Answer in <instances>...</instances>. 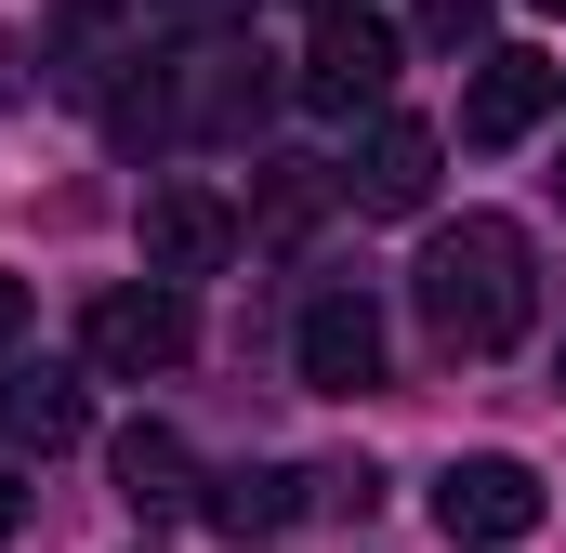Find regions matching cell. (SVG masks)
Instances as JSON below:
<instances>
[{"mask_svg": "<svg viewBox=\"0 0 566 553\" xmlns=\"http://www.w3.org/2000/svg\"><path fill=\"white\" fill-rule=\"evenodd\" d=\"M422 316H434L448 356L527 343V316H541V290H527V225H501V211L434 225V238H422Z\"/></svg>", "mask_w": 566, "mask_h": 553, "instance_id": "cell-1", "label": "cell"}, {"mask_svg": "<svg viewBox=\"0 0 566 553\" xmlns=\"http://www.w3.org/2000/svg\"><path fill=\"white\" fill-rule=\"evenodd\" d=\"M434 528L461 553H514V541H541V474L514 461V448H461L448 474H434Z\"/></svg>", "mask_w": 566, "mask_h": 553, "instance_id": "cell-2", "label": "cell"}, {"mask_svg": "<svg viewBox=\"0 0 566 553\" xmlns=\"http://www.w3.org/2000/svg\"><path fill=\"white\" fill-rule=\"evenodd\" d=\"M185 343H198V316H185V290H158V276H133V290H93V316H80V356H93L106 383L171 369Z\"/></svg>", "mask_w": 566, "mask_h": 553, "instance_id": "cell-3", "label": "cell"}, {"mask_svg": "<svg viewBox=\"0 0 566 553\" xmlns=\"http://www.w3.org/2000/svg\"><path fill=\"white\" fill-rule=\"evenodd\" d=\"M396 93V27L382 13H316V53H303V106L316 119H356Z\"/></svg>", "mask_w": 566, "mask_h": 553, "instance_id": "cell-4", "label": "cell"}, {"mask_svg": "<svg viewBox=\"0 0 566 553\" xmlns=\"http://www.w3.org/2000/svg\"><path fill=\"white\" fill-rule=\"evenodd\" d=\"M224 264H238V211L211 185H158L145 198V276L185 290V276H224Z\"/></svg>", "mask_w": 566, "mask_h": 553, "instance_id": "cell-5", "label": "cell"}, {"mask_svg": "<svg viewBox=\"0 0 566 553\" xmlns=\"http://www.w3.org/2000/svg\"><path fill=\"white\" fill-rule=\"evenodd\" d=\"M290 356H303L316 396H369V383H382V316H369V290H316L303 330H290Z\"/></svg>", "mask_w": 566, "mask_h": 553, "instance_id": "cell-6", "label": "cell"}, {"mask_svg": "<svg viewBox=\"0 0 566 553\" xmlns=\"http://www.w3.org/2000/svg\"><path fill=\"white\" fill-rule=\"evenodd\" d=\"M554 106H566V66H554V53H488L474 93H461V145H527Z\"/></svg>", "mask_w": 566, "mask_h": 553, "instance_id": "cell-7", "label": "cell"}, {"mask_svg": "<svg viewBox=\"0 0 566 553\" xmlns=\"http://www.w3.org/2000/svg\"><path fill=\"white\" fill-rule=\"evenodd\" d=\"M434 158H448L434 119H369V145H356V198H369V211H422V198H434Z\"/></svg>", "mask_w": 566, "mask_h": 553, "instance_id": "cell-8", "label": "cell"}, {"mask_svg": "<svg viewBox=\"0 0 566 553\" xmlns=\"http://www.w3.org/2000/svg\"><path fill=\"white\" fill-rule=\"evenodd\" d=\"M198 514L251 553L264 528H290V514H303V474H290V461H238V474H211V488H198Z\"/></svg>", "mask_w": 566, "mask_h": 553, "instance_id": "cell-9", "label": "cell"}, {"mask_svg": "<svg viewBox=\"0 0 566 553\" xmlns=\"http://www.w3.org/2000/svg\"><path fill=\"white\" fill-rule=\"evenodd\" d=\"M106 461H119V501H133V514H198V461H185L171 421H133Z\"/></svg>", "mask_w": 566, "mask_h": 553, "instance_id": "cell-10", "label": "cell"}, {"mask_svg": "<svg viewBox=\"0 0 566 553\" xmlns=\"http://www.w3.org/2000/svg\"><path fill=\"white\" fill-rule=\"evenodd\" d=\"M80 383H66V369H13V383H0V435H13V448H80Z\"/></svg>", "mask_w": 566, "mask_h": 553, "instance_id": "cell-11", "label": "cell"}, {"mask_svg": "<svg viewBox=\"0 0 566 553\" xmlns=\"http://www.w3.org/2000/svg\"><path fill=\"white\" fill-rule=\"evenodd\" d=\"M409 13H422V40H434V53H461V40L488 27V0H409Z\"/></svg>", "mask_w": 566, "mask_h": 553, "instance_id": "cell-12", "label": "cell"}, {"mask_svg": "<svg viewBox=\"0 0 566 553\" xmlns=\"http://www.w3.org/2000/svg\"><path fill=\"white\" fill-rule=\"evenodd\" d=\"M13 528H27V474L0 461V541H13Z\"/></svg>", "mask_w": 566, "mask_h": 553, "instance_id": "cell-13", "label": "cell"}, {"mask_svg": "<svg viewBox=\"0 0 566 553\" xmlns=\"http://www.w3.org/2000/svg\"><path fill=\"white\" fill-rule=\"evenodd\" d=\"M13 330H27V276H0V343H13Z\"/></svg>", "mask_w": 566, "mask_h": 553, "instance_id": "cell-14", "label": "cell"}, {"mask_svg": "<svg viewBox=\"0 0 566 553\" xmlns=\"http://www.w3.org/2000/svg\"><path fill=\"white\" fill-rule=\"evenodd\" d=\"M80 13H119V0H80Z\"/></svg>", "mask_w": 566, "mask_h": 553, "instance_id": "cell-15", "label": "cell"}, {"mask_svg": "<svg viewBox=\"0 0 566 553\" xmlns=\"http://www.w3.org/2000/svg\"><path fill=\"white\" fill-rule=\"evenodd\" d=\"M316 13H356V0H316Z\"/></svg>", "mask_w": 566, "mask_h": 553, "instance_id": "cell-16", "label": "cell"}, {"mask_svg": "<svg viewBox=\"0 0 566 553\" xmlns=\"http://www.w3.org/2000/svg\"><path fill=\"white\" fill-rule=\"evenodd\" d=\"M541 13H566V0H541Z\"/></svg>", "mask_w": 566, "mask_h": 553, "instance_id": "cell-17", "label": "cell"}]
</instances>
